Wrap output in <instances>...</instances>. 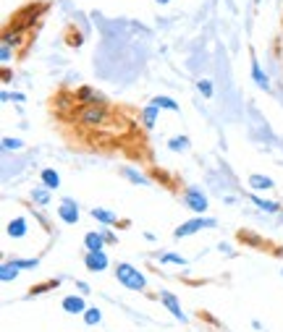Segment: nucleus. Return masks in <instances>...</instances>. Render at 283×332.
<instances>
[{"mask_svg": "<svg viewBox=\"0 0 283 332\" xmlns=\"http://www.w3.org/2000/svg\"><path fill=\"white\" fill-rule=\"evenodd\" d=\"M24 228H26V223H24V220H16V223H11V225H8V233L19 238V236H24Z\"/></svg>", "mask_w": 283, "mask_h": 332, "instance_id": "12", "label": "nucleus"}, {"mask_svg": "<svg viewBox=\"0 0 283 332\" xmlns=\"http://www.w3.org/2000/svg\"><path fill=\"white\" fill-rule=\"evenodd\" d=\"M249 183H252L254 189H270V186H273V181H270V178H262V175H252Z\"/></svg>", "mask_w": 283, "mask_h": 332, "instance_id": "11", "label": "nucleus"}, {"mask_svg": "<svg viewBox=\"0 0 283 332\" xmlns=\"http://www.w3.org/2000/svg\"><path fill=\"white\" fill-rule=\"evenodd\" d=\"M152 105H158V107H168V110H178V105L173 102V99H168V97H158Z\"/></svg>", "mask_w": 283, "mask_h": 332, "instance_id": "13", "label": "nucleus"}, {"mask_svg": "<svg viewBox=\"0 0 283 332\" xmlns=\"http://www.w3.org/2000/svg\"><path fill=\"white\" fill-rule=\"evenodd\" d=\"M63 309H66L68 314H79V311H84V301L76 298V296H71V298L63 301Z\"/></svg>", "mask_w": 283, "mask_h": 332, "instance_id": "8", "label": "nucleus"}, {"mask_svg": "<svg viewBox=\"0 0 283 332\" xmlns=\"http://www.w3.org/2000/svg\"><path fill=\"white\" fill-rule=\"evenodd\" d=\"M84 241H87L89 251H100V248H103V236H97V233H89Z\"/></svg>", "mask_w": 283, "mask_h": 332, "instance_id": "9", "label": "nucleus"}, {"mask_svg": "<svg viewBox=\"0 0 283 332\" xmlns=\"http://www.w3.org/2000/svg\"><path fill=\"white\" fill-rule=\"evenodd\" d=\"M155 110H160V107H158V105H150V107H147V113H144V121H147V126L155 123Z\"/></svg>", "mask_w": 283, "mask_h": 332, "instance_id": "17", "label": "nucleus"}, {"mask_svg": "<svg viewBox=\"0 0 283 332\" xmlns=\"http://www.w3.org/2000/svg\"><path fill=\"white\" fill-rule=\"evenodd\" d=\"M42 181L48 183L50 189H58V183H60V178H58V173H53V170H45L42 173Z\"/></svg>", "mask_w": 283, "mask_h": 332, "instance_id": "10", "label": "nucleus"}, {"mask_svg": "<svg viewBox=\"0 0 283 332\" xmlns=\"http://www.w3.org/2000/svg\"><path fill=\"white\" fill-rule=\"evenodd\" d=\"M163 3H166V0H163Z\"/></svg>", "mask_w": 283, "mask_h": 332, "instance_id": "24", "label": "nucleus"}, {"mask_svg": "<svg viewBox=\"0 0 283 332\" xmlns=\"http://www.w3.org/2000/svg\"><path fill=\"white\" fill-rule=\"evenodd\" d=\"M58 215L66 220V223H76V220H79V209L74 207V201H63L60 209H58Z\"/></svg>", "mask_w": 283, "mask_h": 332, "instance_id": "6", "label": "nucleus"}, {"mask_svg": "<svg viewBox=\"0 0 283 332\" xmlns=\"http://www.w3.org/2000/svg\"><path fill=\"white\" fill-rule=\"evenodd\" d=\"M92 215L97 217V220H103V223H115V217L111 215V212H103V209H95Z\"/></svg>", "mask_w": 283, "mask_h": 332, "instance_id": "16", "label": "nucleus"}, {"mask_svg": "<svg viewBox=\"0 0 283 332\" xmlns=\"http://www.w3.org/2000/svg\"><path fill=\"white\" fill-rule=\"evenodd\" d=\"M163 303H166V306L170 309V314L173 317H176V319H181V322H184L186 317H184V311H181V306H178V301L176 298H173L170 296V293H163Z\"/></svg>", "mask_w": 283, "mask_h": 332, "instance_id": "7", "label": "nucleus"}, {"mask_svg": "<svg viewBox=\"0 0 283 332\" xmlns=\"http://www.w3.org/2000/svg\"><path fill=\"white\" fill-rule=\"evenodd\" d=\"M3 144H5V149H19L21 146V142H11V139H5Z\"/></svg>", "mask_w": 283, "mask_h": 332, "instance_id": "23", "label": "nucleus"}, {"mask_svg": "<svg viewBox=\"0 0 283 332\" xmlns=\"http://www.w3.org/2000/svg\"><path fill=\"white\" fill-rule=\"evenodd\" d=\"M16 270H19V264H5V267H3V280H11V278H16V275H19Z\"/></svg>", "mask_w": 283, "mask_h": 332, "instance_id": "14", "label": "nucleus"}, {"mask_svg": "<svg viewBox=\"0 0 283 332\" xmlns=\"http://www.w3.org/2000/svg\"><path fill=\"white\" fill-rule=\"evenodd\" d=\"M186 144H189L186 139H173V142H170L173 149H186Z\"/></svg>", "mask_w": 283, "mask_h": 332, "instance_id": "21", "label": "nucleus"}, {"mask_svg": "<svg viewBox=\"0 0 283 332\" xmlns=\"http://www.w3.org/2000/svg\"><path fill=\"white\" fill-rule=\"evenodd\" d=\"M205 225H215V220H191V223L181 225V228L176 230V238H181V236H191V233H194V230L205 228Z\"/></svg>", "mask_w": 283, "mask_h": 332, "instance_id": "4", "label": "nucleus"}, {"mask_svg": "<svg viewBox=\"0 0 283 332\" xmlns=\"http://www.w3.org/2000/svg\"><path fill=\"white\" fill-rule=\"evenodd\" d=\"M87 267H89V270H105V267H108V256L103 251H89L87 254Z\"/></svg>", "mask_w": 283, "mask_h": 332, "instance_id": "5", "label": "nucleus"}, {"mask_svg": "<svg viewBox=\"0 0 283 332\" xmlns=\"http://www.w3.org/2000/svg\"><path fill=\"white\" fill-rule=\"evenodd\" d=\"M184 199H186V204H189L191 209H194V212H205V207H207V199H205L197 189H189Z\"/></svg>", "mask_w": 283, "mask_h": 332, "instance_id": "3", "label": "nucleus"}, {"mask_svg": "<svg viewBox=\"0 0 283 332\" xmlns=\"http://www.w3.org/2000/svg\"><path fill=\"white\" fill-rule=\"evenodd\" d=\"M163 262H176V264H186L184 259H181V256H173V254H166V256H163Z\"/></svg>", "mask_w": 283, "mask_h": 332, "instance_id": "22", "label": "nucleus"}, {"mask_svg": "<svg viewBox=\"0 0 283 332\" xmlns=\"http://www.w3.org/2000/svg\"><path fill=\"white\" fill-rule=\"evenodd\" d=\"M105 118H108V113H105L103 105H87L84 110H81V121H84L87 126H103Z\"/></svg>", "mask_w": 283, "mask_h": 332, "instance_id": "2", "label": "nucleus"}, {"mask_svg": "<svg viewBox=\"0 0 283 332\" xmlns=\"http://www.w3.org/2000/svg\"><path fill=\"white\" fill-rule=\"evenodd\" d=\"M199 92H202L205 97L213 95V87H210V81H199Z\"/></svg>", "mask_w": 283, "mask_h": 332, "instance_id": "20", "label": "nucleus"}, {"mask_svg": "<svg viewBox=\"0 0 283 332\" xmlns=\"http://www.w3.org/2000/svg\"><path fill=\"white\" fill-rule=\"evenodd\" d=\"M254 204L262 207V209H268V212H276L278 209V204H273V201H262V199H254Z\"/></svg>", "mask_w": 283, "mask_h": 332, "instance_id": "18", "label": "nucleus"}, {"mask_svg": "<svg viewBox=\"0 0 283 332\" xmlns=\"http://www.w3.org/2000/svg\"><path fill=\"white\" fill-rule=\"evenodd\" d=\"M118 280H121L126 288H131V290H139V288H144V278L139 272L134 270L131 264H118Z\"/></svg>", "mask_w": 283, "mask_h": 332, "instance_id": "1", "label": "nucleus"}, {"mask_svg": "<svg viewBox=\"0 0 283 332\" xmlns=\"http://www.w3.org/2000/svg\"><path fill=\"white\" fill-rule=\"evenodd\" d=\"M254 79L260 81V87H268V79H265L262 73H260V66H257V63H254Z\"/></svg>", "mask_w": 283, "mask_h": 332, "instance_id": "19", "label": "nucleus"}, {"mask_svg": "<svg viewBox=\"0 0 283 332\" xmlns=\"http://www.w3.org/2000/svg\"><path fill=\"white\" fill-rule=\"evenodd\" d=\"M84 322H87V325H97V322H100V309H87Z\"/></svg>", "mask_w": 283, "mask_h": 332, "instance_id": "15", "label": "nucleus"}]
</instances>
